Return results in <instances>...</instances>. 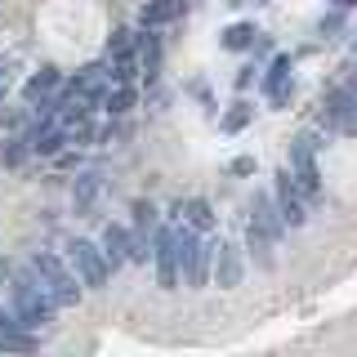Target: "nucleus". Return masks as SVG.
I'll list each match as a JSON object with an SVG mask.
<instances>
[{
  "mask_svg": "<svg viewBox=\"0 0 357 357\" xmlns=\"http://www.w3.org/2000/svg\"><path fill=\"white\" fill-rule=\"evenodd\" d=\"M31 268H36V277L45 282V290L54 295V304H81V286H76V277L67 273V264L59 259V255H50V250H36L31 255Z\"/></svg>",
  "mask_w": 357,
  "mask_h": 357,
  "instance_id": "f257e3e1",
  "label": "nucleus"
},
{
  "mask_svg": "<svg viewBox=\"0 0 357 357\" xmlns=\"http://www.w3.org/2000/svg\"><path fill=\"white\" fill-rule=\"evenodd\" d=\"M312 148H317V143H312L308 134H299V139H295V148H290L295 170H290V178H295V188L304 192L308 206H317V201H321V178H317V165H312Z\"/></svg>",
  "mask_w": 357,
  "mask_h": 357,
  "instance_id": "f03ea898",
  "label": "nucleus"
},
{
  "mask_svg": "<svg viewBox=\"0 0 357 357\" xmlns=\"http://www.w3.org/2000/svg\"><path fill=\"white\" fill-rule=\"evenodd\" d=\"M67 255H72V264H76V273H81V282L89 290H103L107 286V259H103V245H94V241H85V237H76L72 245H67Z\"/></svg>",
  "mask_w": 357,
  "mask_h": 357,
  "instance_id": "7ed1b4c3",
  "label": "nucleus"
},
{
  "mask_svg": "<svg viewBox=\"0 0 357 357\" xmlns=\"http://www.w3.org/2000/svg\"><path fill=\"white\" fill-rule=\"evenodd\" d=\"M14 308L22 312V317H27V326H40V321H50V312H54V295L50 290H45L40 282L31 286L27 277H14Z\"/></svg>",
  "mask_w": 357,
  "mask_h": 357,
  "instance_id": "20e7f679",
  "label": "nucleus"
},
{
  "mask_svg": "<svg viewBox=\"0 0 357 357\" xmlns=\"http://www.w3.org/2000/svg\"><path fill=\"white\" fill-rule=\"evenodd\" d=\"M174 241H178V268H183L188 286H201V282H206V259L215 250H210V245H201L192 237V228H178V223H174Z\"/></svg>",
  "mask_w": 357,
  "mask_h": 357,
  "instance_id": "39448f33",
  "label": "nucleus"
},
{
  "mask_svg": "<svg viewBox=\"0 0 357 357\" xmlns=\"http://www.w3.org/2000/svg\"><path fill=\"white\" fill-rule=\"evenodd\" d=\"M321 126H335V130H357V89H331L326 94V107L317 112Z\"/></svg>",
  "mask_w": 357,
  "mask_h": 357,
  "instance_id": "423d86ee",
  "label": "nucleus"
},
{
  "mask_svg": "<svg viewBox=\"0 0 357 357\" xmlns=\"http://www.w3.org/2000/svg\"><path fill=\"white\" fill-rule=\"evenodd\" d=\"M156 282L161 290H174L178 286V241H174V228H156Z\"/></svg>",
  "mask_w": 357,
  "mask_h": 357,
  "instance_id": "0eeeda50",
  "label": "nucleus"
},
{
  "mask_svg": "<svg viewBox=\"0 0 357 357\" xmlns=\"http://www.w3.org/2000/svg\"><path fill=\"white\" fill-rule=\"evenodd\" d=\"M277 210H282L286 228H299V223L308 219V210H304V192L295 188V178H290V170H282V174H277Z\"/></svg>",
  "mask_w": 357,
  "mask_h": 357,
  "instance_id": "6e6552de",
  "label": "nucleus"
},
{
  "mask_svg": "<svg viewBox=\"0 0 357 357\" xmlns=\"http://www.w3.org/2000/svg\"><path fill=\"white\" fill-rule=\"evenodd\" d=\"M107 81H112V67L107 63H89V67H81V72L72 76V89L76 94H89L98 103V98L107 94Z\"/></svg>",
  "mask_w": 357,
  "mask_h": 357,
  "instance_id": "1a4fd4ad",
  "label": "nucleus"
},
{
  "mask_svg": "<svg viewBox=\"0 0 357 357\" xmlns=\"http://www.w3.org/2000/svg\"><path fill=\"white\" fill-rule=\"evenodd\" d=\"M250 223H255V228H259V232H268V237H282V228H286V219H282V210H277L273 206V201H268L264 192H255L250 197Z\"/></svg>",
  "mask_w": 357,
  "mask_h": 357,
  "instance_id": "9d476101",
  "label": "nucleus"
},
{
  "mask_svg": "<svg viewBox=\"0 0 357 357\" xmlns=\"http://www.w3.org/2000/svg\"><path fill=\"white\" fill-rule=\"evenodd\" d=\"M241 282V255L237 245H215V286H237Z\"/></svg>",
  "mask_w": 357,
  "mask_h": 357,
  "instance_id": "9b49d317",
  "label": "nucleus"
},
{
  "mask_svg": "<svg viewBox=\"0 0 357 357\" xmlns=\"http://www.w3.org/2000/svg\"><path fill=\"white\" fill-rule=\"evenodd\" d=\"M290 89H295V76H290V59L282 54V59H273V67H268V98L282 107L290 98Z\"/></svg>",
  "mask_w": 357,
  "mask_h": 357,
  "instance_id": "f8f14e48",
  "label": "nucleus"
},
{
  "mask_svg": "<svg viewBox=\"0 0 357 357\" xmlns=\"http://www.w3.org/2000/svg\"><path fill=\"white\" fill-rule=\"evenodd\" d=\"M134 59H139V67H143V76H156V67H161V40L152 36V27H143V36L134 40Z\"/></svg>",
  "mask_w": 357,
  "mask_h": 357,
  "instance_id": "ddd939ff",
  "label": "nucleus"
},
{
  "mask_svg": "<svg viewBox=\"0 0 357 357\" xmlns=\"http://www.w3.org/2000/svg\"><path fill=\"white\" fill-rule=\"evenodd\" d=\"M126 255H130V228L107 223V228H103V259H107V268H116Z\"/></svg>",
  "mask_w": 357,
  "mask_h": 357,
  "instance_id": "4468645a",
  "label": "nucleus"
},
{
  "mask_svg": "<svg viewBox=\"0 0 357 357\" xmlns=\"http://www.w3.org/2000/svg\"><path fill=\"white\" fill-rule=\"evenodd\" d=\"M54 89H59V67H40V72L22 85V98H27V103H45Z\"/></svg>",
  "mask_w": 357,
  "mask_h": 357,
  "instance_id": "2eb2a0df",
  "label": "nucleus"
},
{
  "mask_svg": "<svg viewBox=\"0 0 357 357\" xmlns=\"http://www.w3.org/2000/svg\"><path fill=\"white\" fill-rule=\"evenodd\" d=\"M178 14H183V0H152V5H143L139 22L143 27H161V22H170Z\"/></svg>",
  "mask_w": 357,
  "mask_h": 357,
  "instance_id": "dca6fc26",
  "label": "nucleus"
},
{
  "mask_svg": "<svg viewBox=\"0 0 357 357\" xmlns=\"http://www.w3.org/2000/svg\"><path fill=\"white\" fill-rule=\"evenodd\" d=\"M219 40H223V50H232V54H241V50H250V45H255V40H259V31H255V27H250V22H232V27H228V31H223V36H219Z\"/></svg>",
  "mask_w": 357,
  "mask_h": 357,
  "instance_id": "f3484780",
  "label": "nucleus"
},
{
  "mask_svg": "<svg viewBox=\"0 0 357 357\" xmlns=\"http://www.w3.org/2000/svg\"><path fill=\"white\" fill-rule=\"evenodd\" d=\"M98 183H103V174H98V170H85L81 178H76V210H89V206H94Z\"/></svg>",
  "mask_w": 357,
  "mask_h": 357,
  "instance_id": "a211bd4d",
  "label": "nucleus"
},
{
  "mask_svg": "<svg viewBox=\"0 0 357 357\" xmlns=\"http://www.w3.org/2000/svg\"><path fill=\"white\" fill-rule=\"evenodd\" d=\"M183 215L188 223H192L197 232H206V228H215V210L206 206V201H183Z\"/></svg>",
  "mask_w": 357,
  "mask_h": 357,
  "instance_id": "6ab92c4d",
  "label": "nucleus"
},
{
  "mask_svg": "<svg viewBox=\"0 0 357 357\" xmlns=\"http://www.w3.org/2000/svg\"><path fill=\"white\" fill-rule=\"evenodd\" d=\"M98 103H103L112 116H121V112H130V107H134V89H130V85H121V89H112V94H103Z\"/></svg>",
  "mask_w": 357,
  "mask_h": 357,
  "instance_id": "aec40b11",
  "label": "nucleus"
},
{
  "mask_svg": "<svg viewBox=\"0 0 357 357\" xmlns=\"http://www.w3.org/2000/svg\"><path fill=\"white\" fill-rule=\"evenodd\" d=\"M139 72H143V67H139V59H134V54H126V59L112 63V81H116V85H130Z\"/></svg>",
  "mask_w": 357,
  "mask_h": 357,
  "instance_id": "412c9836",
  "label": "nucleus"
},
{
  "mask_svg": "<svg viewBox=\"0 0 357 357\" xmlns=\"http://www.w3.org/2000/svg\"><path fill=\"white\" fill-rule=\"evenodd\" d=\"M245 126H250V103H237L228 116H223V130H228V134H237V130H245Z\"/></svg>",
  "mask_w": 357,
  "mask_h": 357,
  "instance_id": "4be33fe9",
  "label": "nucleus"
},
{
  "mask_svg": "<svg viewBox=\"0 0 357 357\" xmlns=\"http://www.w3.org/2000/svg\"><path fill=\"white\" fill-rule=\"evenodd\" d=\"M130 215H134V223H139V228H156V206H152V201H134V206H130Z\"/></svg>",
  "mask_w": 357,
  "mask_h": 357,
  "instance_id": "5701e85b",
  "label": "nucleus"
},
{
  "mask_svg": "<svg viewBox=\"0 0 357 357\" xmlns=\"http://www.w3.org/2000/svg\"><path fill=\"white\" fill-rule=\"evenodd\" d=\"M134 40H139V36H130V31H116V36L107 40V54H112V59H126V54H134Z\"/></svg>",
  "mask_w": 357,
  "mask_h": 357,
  "instance_id": "b1692460",
  "label": "nucleus"
},
{
  "mask_svg": "<svg viewBox=\"0 0 357 357\" xmlns=\"http://www.w3.org/2000/svg\"><path fill=\"white\" fill-rule=\"evenodd\" d=\"M63 130H67V139H72V143H89V139H94V126H89V116L72 121V126H63Z\"/></svg>",
  "mask_w": 357,
  "mask_h": 357,
  "instance_id": "393cba45",
  "label": "nucleus"
},
{
  "mask_svg": "<svg viewBox=\"0 0 357 357\" xmlns=\"http://www.w3.org/2000/svg\"><path fill=\"white\" fill-rule=\"evenodd\" d=\"M340 27H344V14H340V9L321 18V36H335V31H340Z\"/></svg>",
  "mask_w": 357,
  "mask_h": 357,
  "instance_id": "a878e982",
  "label": "nucleus"
},
{
  "mask_svg": "<svg viewBox=\"0 0 357 357\" xmlns=\"http://www.w3.org/2000/svg\"><path fill=\"white\" fill-rule=\"evenodd\" d=\"M228 170H232V174H255V156H237Z\"/></svg>",
  "mask_w": 357,
  "mask_h": 357,
  "instance_id": "bb28decb",
  "label": "nucleus"
},
{
  "mask_svg": "<svg viewBox=\"0 0 357 357\" xmlns=\"http://www.w3.org/2000/svg\"><path fill=\"white\" fill-rule=\"evenodd\" d=\"M331 5H335V9H353L357 0H331Z\"/></svg>",
  "mask_w": 357,
  "mask_h": 357,
  "instance_id": "cd10ccee",
  "label": "nucleus"
},
{
  "mask_svg": "<svg viewBox=\"0 0 357 357\" xmlns=\"http://www.w3.org/2000/svg\"><path fill=\"white\" fill-rule=\"evenodd\" d=\"M0 67H5V63H0Z\"/></svg>",
  "mask_w": 357,
  "mask_h": 357,
  "instance_id": "c85d7f7f",
  "label": "nucleus"
}]
</instances>
